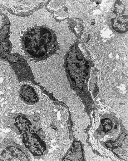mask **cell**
Masks as SVG:
<instances>
[{
	"label": "cell",
	"instance_id": "1",
	"mask_svg": "<svg viewBox=\"0 0 128 161\" xmlns=\"http://www.w3.org/2000/svg\"><path fill=\"white\" fill-rule=\"evenodd\" d=\"M22 50L29 60L39 62L47 60L59 49L55 31L46 25L37 24L21 31Z\"/></svg>",
	"mask_w": 128,
	"mask_h": 161
},
{
	"label": "cell",
	"instance_id": "2",
	"mask_svg": "<svg viewBox=\"0 0 128 161\" xmlns=\"http://www.w3.org/2000/svg\"><path fill=\"white\" fill-rule=\"evenodd\" d=\"M39 120L37 114L20 113L12 114L8 119L12 128L21 136L24 147L36 158L42 157L47 149L38 132Z\"/></svg>",
	"mask_w": 128,
	"mask_h": 161
},
{
	"label": "cell",
	"instance_id": "3",
	"mask_svg": "<svg viewBox=\"0 0 128 161\" xmlns=\"http://www.w3.org/2000/svg\"><path fill=\"white\" fill-rule=\"evenodd\" d=\"M64 65L67 77L72 84L80 89L83 88L90 65L77 43L71 46L66 55Z\"/></svg>",
	"mask_w": 128,
	"mask_h": 161
},
{
	"label": "cell",
	"instance_id": "4",
	"mask_svg": "<svg viewBox=\"0 0 128 161\" xmlns=\"http://www.w3.org/2000/svg\"><path fill=\"white\" fill-rule=\"evenodd\" d=\"M45 1L1 0V9L11 14L27 17L43 6Z\"/></svg>",
	"mask_w": 128,
	"mask_h": 161
},
{
	"label": "cell",
	"instance_id": "5",
	"mask_svg": "<svg viewBox=\"0 0 128 161\" xmlns=\"http://www.w3.org/2000/svg\"><path fill=\"white\" fill-rule=\"evenodd\" d=\"M30 153L22 145L7 139L1 144V161H30Z\"/></svg>",
	"mask_w": 128,
	"mask_h": 161
},
{
	"label": "cell",
	"instance_id": "6",
	"mask_svg": "<svg viewBox=\"0 0 128 161\" xmlns=\"http://www.w3.org/2000/svg\"><path fill=\"white\" fill-rule=\"evenodd\" d=\"M18 99L21 103L29 106H34L40 101L37 88L27 82L22 83L18 90Z\"/></svg>",
	"mask_w": 128,
	"mask_h": 161
},
{
	"label": "cell",
	"instance_id": "7",
	"mask_svg": "<svg viewBox=\"0 0 128 161\" xmlns=\"http://www.w3.org/2000/svg\"><path fill=\"white\" fill-rule=\"evenodd\" d=\"M11 23L6 14L1 12V41L10 39Z\"/></svg>",
	"mask_w": 128,
	"mask_h": 161
},
{
	"label": "cell",
	"instance_id": "8",
	"mask_svg": "<svg viewBox=\"0 0 128 161\" xmlns=\"http://www.w3.org/2000/svg\"><path fill=\"white\" fill-rule=\"evenodd\" d=\"M1 57L4 56L12 51L13 46L10 39L1 42Z\"/></svg>",
	"mask_w": 128,
	"mask_h": 161
}]
</instances>
